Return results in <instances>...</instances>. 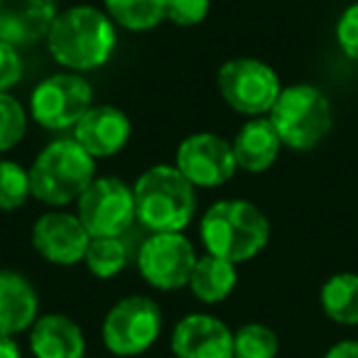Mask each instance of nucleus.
Wrapping results in <instances>:
<instances>
[{"instance_id": "16", "label": "nucleus", "mask_w": 358, "mask_h": 358, "mask_svg": "<svg viewBox=\"0 0 358 358\" xmlns=\"http://www.w3.org/2000/svg\"><path fill=\"white\" fill-rule=\"evenodd\" d=\"M37 312L40 299L30 280L15 270H0V336L30 331Z\"/></svg>"}, {"instance_id": "29", "label": "nucleus", "mask_w": 358, "mask_h": 358, "mask_svg": "<svg viewBox=\"0 0 358 358\" xmlns=\"http://www.w3.org/2000/svg\"><path fill=\"white\" fill-rule=\"evenodd\" d=\"M324 358H358V341H338V343H334Z\"/></svg>"}, {"instance_id": "28", "label": "nucleus", "mask_w": 358, "mask_h": 358, "mask_svg": "<svg viewBox=\"0 0 358 358\" xmlns=\"http://www.w3.org/2000/svg\"><path fill=\"white\" fill-rule=\"evenodd\" d=\"M22 79V59L17 47L0 42V94H8Z\"/></svg>"}, {"instance_id": "22", "label": "nucleus", "mask_w": 358, "mask_h": 358, "mask_svg": "<svg viewBox=\"0 0 358 358\" xmlns=\"http://www.w3.org/2000/svg\"><path fill=\"white\" fill-rule=\"evenodd\" d=\"M84 265L94 278L110 280L128 265V245L120 236H103V238H91L84 255Z\"/></svg>"}, {"instance_id": "20", "label": "nucleus", "mask_w": 358, "mask_h": 358, "mask_svg": "<svg viewBox=\"0 0 358 358\" xmlns=\"http://www.w3.org/2000/svg\"><path fill=\"white\" fill-rule=\"evenodd\" d=\"M322 309L331 322L343 327H358V275L336 273L322 285Z\"/></svg>"}, {"instance_id": "14", "label": "nucleus", "mask_w": 358, "mask_h": 358, "mask_svg": "<svg viewBox=\"0 0 358 358\" xmlns=\"http://www.w3.org/2000/svg\"><path fill=\"white\" fill-rule=\"evenodd\" d=\"M133 135L130 118L115 106H91L74 125V140L91 157H110L128 145Z\"/></svg>"}, {"instance_id": "9", "label": "nucleus", "mask_w": 358, "mask_h": 358, "mask_svg": "<svg viewBox=\"0 0 358 358\" xmlns=\"http://www.w3.org/2000/svg\"><path fill=\"white\" fill-rule=\"evenodd\" d=\"M76 216L91 238L123 236L135 221V194L118 177H96L76 201Z\"/></svg>"}, {"instance_id": "30", "label": "nucleus", "mask_w": 358, "mask_h": 358, "mask_svg": "<svg viewBox=\"0 0 358 358\" xmlns=\"http://www.w3.org/2000/svg\"><path fill=\"white\" fill-rule=\"evenodd\" d=\"M0 358H22V351L13 336H0Z\"/></svg>"}, {"instance_id": "10", "label": "nucleus", "mask_w": 358, "mask_h": 358, "mask_svg": "<svg viewBox=\"0 0 358 358\" xmlns=\"http://www.w3.org/2000/svg\"><path fill=\"white\" fill-rule=\"evenodd\" d=\"M199 255L185 234H150L138 250L140 278L159 292H172L189 285Z\"/></svg>"}, {"instance_id": "21", "label": "nucleus", "mask_w": 358, "mask_h": 358, "mask_svg": "<svg viewBox=\"0 0 358 358\" xmlns=\"http://www.w3.org/2000/svg\"><path fill=\"white\" fill-rule=\"evenodd\" d=\"M108 17L130 32H150L164 20V0H103Z\"/></svg>"}, {"instance_id": "17", "label": "nucleus", "mask_w": 358, "mask_h": 358, "mask_svg": "<svg viewBox=\"0 0 358 358\" xmlns=\"http://www.w3.org/2000/svg\"><path fill=\"white\" fill-rule=\"evenodd\" d=\"M30 351L35 358H84L86 338L66 314H45L30 327Z\"/></svg>"}, {"instance_id": "24", "label": "nucleus", "mask_w": 358, "mask_h": 358, "mask_svg": "<svg viewBox=\"0 0 358 358\" xmlns=\"http://www.w3.org/2000/svg\"><path fill=\"white\" fill-rule=\"evenodd\" d=\"M32 196L30 169L13 159H0V211H15Z\"/></svg>"}, {"instance_id": "11", "label": "nucleus", "mask_w": 358, "mask_h": 358, "mask_svg": "<svg viewBox=\"0 0 358 358\" xmlns=\"http://www.w3.org/2000/svg\"><path fill=\"white\" fill-rule=\"evenodd\" d=\"M174 167L194 187L214 189L234 179L238 164L234 157V145L226 138L216 133H194L179 143Z\"/></svg>"}, {"instance_id": "4", "label": "nucleus", "mask_w": 358, "mask_h": 358, "mask_svg": "<svg viewBox=\"0 0 358 358\" xmlns=\"http://www.w3.org/2000/svg\"><path fill=\"white\" fill-rule=\"evenodd\" d=\"M94 179L96 159L74 138L50 143L30 167L32 196L55 209L79 201Z\"/></svg>"}, {"instance_id": "25", "label": "nucleus", "mask_w": 358, "mask_h": 358, "mask_svg": "<svg viewBox=\"0 0 358 358\" xmlns=\"http://www.w3.org/2000/svg\"><path fill=\"white\" fill-rule=\"evenodd\" d=\"M27 133V110L15 96L0 94V152L17 148Z\"/></svg>"}, {"instance_id": "13", "label": "nucleus", "mask_w": 358, "mask_h": 358, "mask_svg": "<svg viewBox=\"0 0 358 358\" xmlns=\"http://www.w3.org/2000/svg\"><path fill=\"white\" fill-rule=\"evenodd\" d=\"M174 358H234V331L214 314H187L169 338Z\"/></svg>"}, {"instance_id": "18", "label": "nucleus", "mask_w": 358, "mask_h": 358, "mask_svg": "<svg viewBox=\"0 0 358 358\" xmlns=\"http://www.w3.org/2000/svg\"><path fill=\"white\" fill-rule=\"evenodd\" d=\"M231 145H234V157L238 169L265 172L278 159L282 140H280L278 130L270 123L268 115H260V118L245 120Z\"/></svg>"}, {"instance_id": "15", "label": "nucleus", "mask_w": 358, "mask_h": 358, "mask_svg": "<svg viewBox=\"0 0 358 358\" xmlns=\"http://www.w3.org/2000/svg\"><path fill=\"white\" fill-rule=\"evenodd\" d=\"M55 17V0H0V42L27 47L47 40Z\"/></svg>"}, {"instance_id": "23", "label": "nucleus", "mask_w": 358, "mask_h": 358, "mask_svg": "<svg viewBox=\"0 0 358 358\" xmlns=\"http://www.w3.org/2000/svg\"><path fill=\"white\" fill-rule=\"evenodd\" d=\"M280 338L265 324H243L234 331V358H275Z\"/></svg>"}, {"instance_id": "12", "label": "nucleus", "mask_w": 358, "mask_h": 358, "mask_svg": "<svg viewBox=\"0 0 358 358\" xmlns=\"http://www.w3.org/2000/svg\"><path fill=\"white\" fill-rule=\"evenodd\" d=\"M91 243V234L81 219L69 211H50L40 216L32 226V245L35 250L52 265H69L84 263L86 248Z\"/></svg>"}, {"instance_id": "19", "label": "nucleus", "mask_w": 358, "mask_h": 358, "mask_svg": "<svg viewBox=\"0 0 358 358\" xmlns=\"http://www.w3.org/2000/svg\"><path fill=\"white\" fill-rule=\"evenodd\" d=\"M238 285V270L234 263L219 258V255H199L196 265L192 270V278L187 287L192 289L199 302L204 304H219L229 297Z\"/></svg>"}, {"instance_id": "27", "label": "nucleus", "mask_w": 358, "mask_h": 358, "mask_svg": "<svg viewBox=\"0 0 358 358\" xmlns=\"http://www.w3.org/2000/svg\"><path fill=\"white\" fill-rule=\"evenodd\" d=\"M336 42L348 59L358 62V3L348 6L336 22Z\"/></svg>"}, {"instance_id": "1", "label": "nucleus", "mask_w": 358, "mask_h": 358, "mask_svg": "<svg viewBox=\"0 0 358 358\" xmlns=\"http://www.w3.org/2000/svg\"><path fill=\"white\" fill-rule=\"evenodd\" d=\"M118 45L115 22L94 6H74L57 13L47 35L52 59L66 71H91L108 64Z\"/></svg>"}, {"instance_id": "2", "label": "nucleus", "mask_w": 358, "mask_h": 358, "mask_svg": "<svg viewBox=\"0 0 358 358\" xmlns=\"http://www.w3.org/2000/svg\"><path fill=\"white\" fill-rule=\"evenodd\" d=\"M133 194L135 219L150 234H182L196 214V187L174 164L145 169Z\"/></svg>"}, {"instance_id": "6", "label": "nucleus", "mask_w": 358, "mask_h": 358, "mask_svg": "<svg viewBox=\"0 0 358 358\" xmlns=\"http://www.w3.org/2000/svg\"><path fill=\"white\" fill-rule=\"evenodd\" d=\"M162 331V309L152 297L128 294L108 309L101 327L103 346L118 358H135L155 346Z\"/></svg>"}, {"instance_id": "3", "label": "nucleus", "mask_w": 358, "mask_h": 358, "mask_svg": "<svg viewBox=\"0 0 358 358\" xmlns=\"http://www.w3.org/2000/svg\"><path fill=\"white\" fill-rule=\"evenodd\" d=\"M199 238L206 253L234 265L248 263L265 250L270 241V221L245 199H224L209 206L199 221Z\"/></svg>"}, {"instance_id": "5", "label": "nucleus", "mask_w": 358, "mask_h": 358, "mask_svg": "<svg viewBox=\"0 0 358 358\" xmlns=\"http://www.w3.org/2000/svg\"><path fill=\"white\" fill-rule=\"evenodd\" d=\"M282 145L292 150H312L331 130V103L327 94L312 84H292L280 91L268 113Z\"/></svg>"}, {"instance_id": "26", "label": "nucleus", "mask_w": 358, "mask_h": 358, "mask_svg": "<svg viewBox=\"0 0 358 358\" xmlns=\"http://www.w3.org/2000/svg\"><path fill=\"white\" fill-rule=\"evenodd\" d=\"M211 0H164V20L177 27H196L209 17Z\"/></svg>"}, {"instance_id": "7", "label": "nucleus", "mask_w": 358, "mask_h": 358, "mask_svg": "<svg viewBox=\"0 0 358 358\" xmlns=\"http://www.w3.org/2000/svg\"><path fill=\"white\" fill-rule=\"evenodd\" d=\"M216 84L226 106L248 118L268 115L282 91L278 71L253 57L229 59L219 69Z\"/></svg>"}, {"instance_id": "8", "label": "nucleus", "mask_w": 358, "mask_h": 358, "mask_svg": "<svg viewBox=\"0 0 358 358\" xmlns=\"http://www.w3.org/2000/svg\"><path fill=\"white\" fill-rule=\"evenodd\" d=\"M94 106V89L76 71H59L35 86L30 96V115L47 130L74 128Z\"/></svg>"}]
</instances>
